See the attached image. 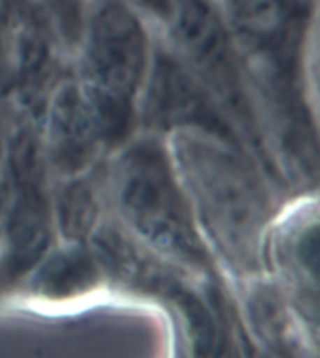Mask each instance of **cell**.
Segmentation results:
<instances>
[{"mask_svg": "<svg viewBox=\"0 0 320 358\" xmlns=\"http://www.w3.org/2000/svg\"><path fill=\"white\" fill-rule=\"evenodd\" d=\"M165 143L210 255L255 271L274 220L272 199L255 165L234 141L208 129L178 128Z\"/></svg>", "mask_w": 320, "mask_h": 358, "instance_id": "6da1fadb", "label": "cell"}, {"mask_svg": "<svg viewBox=\"0 0 320 358\" xmlns=\"http://www.w3.org/2000/svg\"><path fill=\"white\" fill-rule=\"evenodd\" d=\"M105 203L118 227L169 263L204 266L208 250L176 176L165 137L124 141L103 165Z\"/></svg>", "mask_w": 320, "mask_h": 358, "instance_id": "7a4b0ae2", "label": "cell"}, {"mask_svg": "<svg viewBox=\"0 0 320 358\" xmlns=\"http://www.w3.org/2000/svg\"><path fill=\"white\" fill-rule=\"evenodd\" d=\"M154 48L156 29L128 0H87L71 59L75 81L101 120L111 148L126 141Z\"/></svg>", "mask_w": 320, "mask_h": 358, "instance_id": "3957f363", "label": "cell"}, {"mask_svg": "<svg viewBox=\"0 0 320 358\" xmlns=\"http://www.w3.org/2000/svg\"><path fill=\"white\" fill-rule=\"evenodd\" d=\"M41 115V152L51 180L71 178L101 165V156L111 145L75 77L54 87Z\"/></svg>", "mask_w": 320, "mask_h": 358, "instance_id": "277c9868", "label": "cell"}, {"mask_svg": "<svg viewBox=\"0 0 320 358\" xmlns=\"http://www.w3.org/2000/svg\"><path fill=\"white\" fill-rule=\"evenodd\" d=\"M32 2L47 21L62 51L71 59L81 38L87 0H32Z\"/></svg>", "mask_w": 320, "mask_h": 358, "instance_id": "5b68a950", "label": "cell"}]
</instances>
